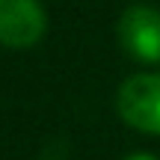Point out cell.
Returning <instances> with one entry per match:
<instances>
[{
    "mask_svg": "<svg viewBox=\"0 0 160 160\" xmlns=\"http://www.w3.org/2000/svg\"><path fill=\"white\" fill-rule=\"evenodd\" d=\"M48 33V9L42 0H0V45L9 51L36 48Z\"/></svg>",
    "mask_w": 160,
    "mask_h": 160,
    "instance_id": "cell-3",
    "label": "cell"
},
{
    "mask_svg": "<svg viewBox=\"0 0 160 160\" xmlns=\"http://www.w3.org/2000/svg\"><path fill=\"white\" fill-rule=\"evenodd\" d=\"M116 110L128 128L160 137V71L131 74L116 92Z\"/></svg>",
    "mask_w": 160,
    "mask_h": 160,
    "instance_id": "cell-1",
    "label": "cell"
},
{
    "mask_svg": "<svg viewBox=\"0 0 160 160\" xmlns=\"http://www.w3.org/2000/svg\"><path fill=\"white\" fill-rule=\"evenodd\" d=\"M125 160H160V157L148 154V151H137V154H131V157H125Z\"/></svg>",
    "mask_w": 160,
    "mask_h": 160,
    "instance_id": "cell-4",
    "label": "cell"
},
{
    "mask_svg": "<svg viewBox=\"0 0 160 160\" xmlns=\"http://www.w3.org/2000/svg\"><path fill=\"white\" fill-rule=\"evenodd\" d=\"M122 51L139 65H160V9L151 3H131L116 21Z\"/></svg>",
    "mask_w": 160,
    "mask_h": 160,
    "instance_id": "cell-2",
    "label": "cell"
}]
</instances>
